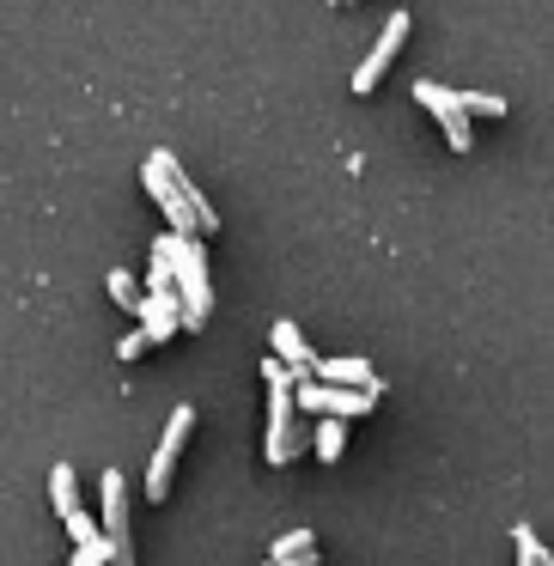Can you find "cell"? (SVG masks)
<instances>
[{
    "mask_svg": "<svg viewBox=\"0 0 554 566\" xmlns=\"http://www.w3.org/2000/svg\"><path fill=\"white\" fill-rule=\"evenodd\" d=\"M140 184H147V196L159 201V213L171 220V232H189V238H208L220 232V213L208 208V196L196 189V177L184 171V159L177 153H147V165H140Z\"/></svg>",
    "mask_w": 554,
    "mask_h": 566,
    "instance_id": "cell-1",
    "label": "cell"
},
{
    "mask_svg": "<svg viewBox=\"0 0 554 566\" xmlns=\"http://www.w3.org/2000/svg\"><path fill=\"white\" fill-rule=\"evenodd\" d=\"M171 244V274L177 293H184V329H208L213 317V281H208V250H201V232H165Z\"/></svg>",
    "mask_w": 554,
    "mask_h": 566,
    "instance_id": "cell-2",
    "label": "cell"
},
{
    "mask_svg": "<svg viewBox=\"0 0 554 566\" xmlns=\"http://www.w3.org/2000/svg\"><path fill=\"white\" fill-rule=\"evenodd\" d=\"M189 432H196V402H177L171 420H165L159 451H153V463H147V500H165V493H171V469H177V457H184Z\"/></svg>",
    "mask_w": 554,
    "mask_h": 566,
    "instance_id": "cell-3",
    "label": "cell"
},
{
    "mask_svg": "<svg viewBox=\"0 0 554 566\" xmlns=\"http://www.w3.org/2000/svg\"><path fill=\"white\" fill-rule=\"evenodd\" d=\"M299 408H311V415H342V420H359L372 415V402H378V390H354V384H330V378H305L293 390Z\"/></svg>",
    "mask_w": 554,
    "mask_h": 566,
    "instance_id": "cell-4",
    "label": "cell"
},
{
    "mask_svg": "<svg viewBox=\"0 0 554 566\" xmlns=\"http://www.w3.org/2000/svg\"><path fill=\"white\" fill-rule=\"evenodd\" d=\"M415 98L432 111V123H439L445 147H451V153H469V111H463V92L439 86V80H415Z\"/></svg>",
    "mask_w": 554,
    "mask_h": 566,
    "instance_id": "cell-5",
    "label": "cell"
},
{
    "mask_svg": "<svg viewBox=\"0 0 554 566\" xmlns=\"http://www.w3.org/2000/svg\"><path fill=\"white\" fill-rule=\"evenodd\" d=\"M408 31H415V19H408V13H390V25L378 31V43H372V55L354 67V92H359V98H366V92H372V86H378V80L396 67V55H403Z\"/></svg>",
    "mask_w": 554,
    "mask_h": 566,
    "instance_id": "cell-6",
    "label": "cell"
},
{
    "mask_svg": "<svg viewBox=\"0 0 554 566\" xmlns=\"http://www.w3.org/2000/svg\"><path fill=\"white\" fill-rule=\"evenodd\" d=\"M293 390H269V463L281 469V463H293Z\"/></svg>",
    "mask_w": 554,
    "mask_h": 566,
    "instance_id": "cell-7",
    "label": "cell"
},
{
    "mask_svg": "<svg viewBox=\"0 0 554 566\" xmlns=\"http://www.w3.org/2000/svg\"><path fill=\"white\" fill-rule=\"evenodd\" d=\"M269 342H274V354H281L286 366L299 371V384H305V378H317V359H311V342L293 329V317H281V323H274V335H269Z\"/></svg>",
    "mask_w": 554,
    "mask_h": 566,
    "instance_id": "cell-8",
    "label": "cell"
},
{
    "mask_svg": "<svg viewBox=\"0 0 554 566\" xmlns=\"http://www.w3.org/2000/svg\"><path fill=\"white\" fill-rule=\"evenodd\" d=\"M317 378H330V384H354V390H384L378 371H372L359 354H330V359H317Z\"/></svg>",
    "mask_w": 554,
    "mask_h": 566,
    "instance_id": "cell-9",
    "label": "cell"
},
{
    "mask_svg": "<svg viewBox=\"0 0 554 566\" xmlns=\"http://www.w3.org/2000/svg\"><path fill=\"white\" fill-rule=\"evenodd\" d=\"M50 505H55V517H67L80 505V481H74V463H55L50 469Z\"/></svg>",
    "mask_w": 554,
    "mask_h": 566,
    "instance_id": "cell-10",
    "label": "cell"
},
{
    "mask_svg": "<svg viewBox=\"0 0 554 566\" xmlns=\"http://www.w3.org/2000/svg\"><path fill=\"white\" fill-rule=\"evenodd\" d=\"M342 451H347L342 415H323V427H317V457H323V463H342Z\"/></svg>",
    "mask_w": 554,
    "mask_h": 566,
    "instance_id": "cell-11",
    "label": "cell"
},
{
    "mask_svg": "<svg viewBox=\"0 0 554 566\" xmlns=\"http://www.w3.org/2000/svg\"><path fill=\"white\" fill-rule=\"evenodd\" d=\"M512 548H518V566H554V554L536 542V530H530V524L512 530Z\"/></svg>",
    "mask_w": 554,
    "mask_h": 566,
    "instance_id": "cell-12",
    "label": "cell"
},
{
    "mask_svg": "<svg viewBox=\"0 0 554 566\" xmlns=\"http://www.w3.org/2000/svg\"><path fill=\"white\" fill-rule=\"evenodd\" d=\"M104 286H111V298H116V305L128 311V317H140V305H147V298H140L135 274H128V269H116V274H111V281H104Z\"/></svg>",
    "mask_w": 554,
    "mask_h": 566,
    "instance_id": "cell-13",
    "label": "cell"
},
{
    "mask_svg": "<svg viewBox=\"0 0 554 566\" xmlns=\"http://www.w3.org/2000/svg\"><path fill=\"white\" fill-rule=\"evenodd\" d=\"M262 384H269V390H299V371L286 366L281 354H269V359H262Z\"/></svg>",
    "mask_w": 554,
    "mask_h": 566,
    "instance_id": "cell-14",
    "label": "cell"
},
{
    "mask_svg": "<svg viewBox=\"0 0 554 566\" xmlns=\"http://www.w3.org/2000/svg\"><path fill=\"white\" fill-rule=\"evenodd\" d=\"M62 524H67V536H74V542H98V536H104V530H98V517H92L86 505H74V512H67Z\"/></svg>",
    "mask_w": 554,
    "mask_h": 566,
    "instance_id": "cell-15",
    "label": "cell"
},
{
    "mask_svg": "<svg viewBox=\"0 0 554 566\" xmlns=\"http://www.w3.org/2000/svg\"><path fill=\"white\" fill-rule=\"evenodd\" d=\"M463 111H469V116H505L512 104L493 98V92H463Z\"/></svg>",
    "mask_w": 554,
    "mask_h": 566,
    "instance_id": "cell-16",
    "label": "cell"
},
{
    "mask_svg": "<svg viewBox=\"0 0 554 566\" xmlns=\"http://www.w3.org/2000/svg\"><path fill=\"white\" fill-rule=\"evenodd\" d=\"M74 566H111V536H98V542H74Z\"/></svg>",
    "mask_w": 554,
    "mask_h": 566,
    "instance_id": "cell-17",
    "label": "cell"
},
{
    "mask_svg": "<svg viewBox=\"0 0 554 566\" xmlns=\"http://www.w3.org/2000/svg\"><path fill=\"white\" fill-rule=\"evenodd\" d=\"M311 548H317V536H311V530H286L269 554H311Z\"/></svg>",
    "mask_w": 554,
    "mask_h": 566,
    "instance_id": "cell-18",
    "label": "cell"
},
{
    "mask_svg": "<svg viewBox=\"0 0 554 566\" xmlns=\"http://www.w3.org/2000/svg\"><path fill=\"white\" fill-rule=\"evenodd\" d=\"M147 347H153V342H147V329H135V335H128L123 347H116V354H123V359H140V354H147Z\"/></svg>",
    "mask_w": 554,
    "mask_h": 566,
    "instance_id": "cell-19",
    "label": "cell"
},
{
    "mask_svg": "<svg viewBox=\"0 0 554 566\" xmlns=\"http://www.w3.org/2000/svg\"><path fill=\"white\" fill-rule=\"evenodd\" d=\"M269 566H317V548L311 554H269Z\"/></svg>",
    "mask_w": 554,
    "mask_h": 566,
    "instance_id": "cell-20",
    "label": "cell"
},
{
    "mask_svg": "<svg viewBox=\"0 0 554 566\" xmlns=\"http://www.w3.org/2000/svg\"><path fill=\"white\" fill-rule=\"evenodd\" d=\"M335 7H347V0H335Z\"/></svg>",
    "mask_w": 554,
    "mask_h": 566,
    "instance_id": "cell-21",
    "label": "cell"
}]
</instances>
